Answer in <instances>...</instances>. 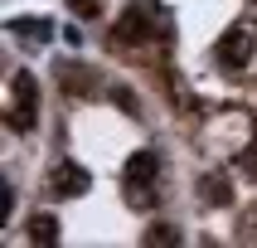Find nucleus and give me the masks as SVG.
I'll use <instances>...</instances> for the list:
<instances>
[{"instance_id":"obj_1","label":"nucleus","mask_w":257,"mask_h":248,"mask_svg":"<svg viewBox=\"0 0 257 248\" xmlns=\"http://www.w3.org/2000/svg\"><path fill=\"white\" fill-rule=\"evenodd\" d=\"M10 88H15V102H10V112H5V122L15 131H34V122H39V78L29 68H20L10 78Z\"/></svg>"},{"instance_id":"obj_2","label":"nucleus","mask_w":257,"mask_h":248,"mask_svg":"<svg viewBox=\"0 0 257 248\" xmlns=\"http://www.w3.org/2000/svg\"><path fill=\"white\" fill-rule=\"evenodd\" d=\"M160 25H165V10H160L156 0H136V5L121 15V25H116L112 39H151Z\"/></svg>"},{"instance_id":"obj_3","label":"nucleus","mask_w":257,"mask_h":248,"mask_svg":"<svg viewBox=\"0 0 257 248\" xmlns=\"http://www.w3.org/2000/svg\"><path fill=\"white\" fill-rule=\"evenodd\" d=\"M156 171H160L156 151H136V156L126 160V195H131V204H151V195H156Z\"/></svg>"},{"instance_id":"obj_4","label":"nucleus","mask_w":257,"mask_h":248,"mask_svg":"<svg viewBox=\"0 0 257 248\" xmlns=\"http://www.w3.org/2000/svg\"><path fill=\"white\" fill-rule=\"evenodd\" d=\"M87 171L83 166H73V160H63V166H54V175H49V190H54L58 200H73V195H87Z\"/></svg>"},{"instance_id":"obj_5","label":"nucleus","mask_w":257,"mask_h":248,"mask_svg":"<svg viewBox=\"0 0 257 248\" xmlns=\"http://www.w3.org/2000/svg\"><path fill=\"white\" fill-rule=\"evenodd\" d=\"M247 29H228V34H223V39H218V63H223V68H243L247 63Z\"/></svg>"},{"instance_id":"obj_6","label":"nucleus","mask_w":257,"mask_h":248,"mask_svg":"<svg viewBox=\"0 0 257 248\" xmlns=\"http://www.w3.org/2000/svg\"><path fill=\"white\" fill-rule=\"evenodd\" d=\"M10 34H20V39H54V25L49 20H10Z\"/></svg>"},{"instance_id":"obj_7","label":"nucleus","mask_w":257,"mask_h":248,"mask_svg":"<svg viewBox=\"0 0 257 248\" xmlns=\"http://www.w3.org/2000/svg\"><path fill=\"white\" fill-rule=\"evenodd\" d=\"M204 200H209V204H233V185H228V180H223V175H204Z\"/></svg>"},{"instance_id":"obj_8","label":"nucleus","mask_w":257,"mask_h":248,"mask_svg":"<svg viewBox=\"0 0 257 248\" xmlns=\"http://www.w3.org/2000/svg\"><path fill=\"white\" fill-rule=\"evenodd\" d=\"M29 233H34V238H44V243H54V238H58L54 214H34V219H29Z\"/></svg>"},{"instance_id":"obj_9","label":"nucleus","mask_w":257,"mask_h":248,"mask_svg":"<svg viewBox=\"0 0 257 248\" xmlns=\"http://www.w3.org/2000/svg\"><path fill=\"white\" fill-rule=\"evenodd\" d=\"M146 243H180V233H175L170 224H151V229H146Z\"/></svg>"},{"instance_id":"obj_10","label":"nucleus","mask_w":257,"mask_h":248,"mask_svg":"<svg viewBox=\"0 0 257 248\" xmlns=\"http://www.w3.org/2000/svg\"><path fill=\"white\" fill-rule=\"evenodd\" d=\"M112 102H121V107H126V112H131V117L141 112V102L131 98V88H112Z\"/></svg>"},{"instance_id":"obj_11","label":"nucleus","mask_w":257,"mask_h":248,"mask_svg":"<svg viewBox=\"0 0 257 248\" xmlns=\"http://www.w3.org/2000/svg\"><path fill=\"white\" fill-rule=\"evenodd\" d=\"M10 209H15V190H10V185H0V224L10 219Z\"/></svg>"},{"instance_id":"obj_12","label":"nucleus","mask_w":257,"mask_h":248,"mask_svg":"<svg viewBox=\"0 0 257 248\" xmlns=\"http://www.w3.org/2000/svg\"><path fill=\"white\" fill-rule=\"evenodd\" d=\"M78 15H102V0H68Z\"/></svg>"},{"instance_id":"obj_13","label":"nucleus","mask_w":257,"mask_h":248,"mask_svg":"<svg viewBox=\"0 0 257 248\" xmlns=\"http://www.w3.org/2000/svg\"><path fill=\"white\" fill-rule=\"evenodd\" d=\"M243 166H247V171H257V141L247 146V156H243Z\"/></svg>"}]
</instances>
